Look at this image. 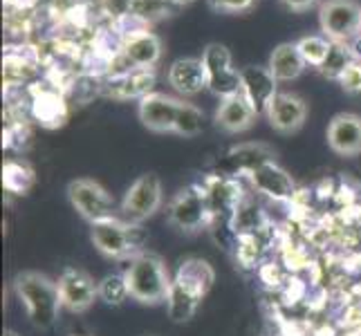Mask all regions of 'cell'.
<instances>
[{"label": "cell", "mask_w": 361, "mask_h": 336, "mask_svg": "<svg viewBox=\"0 0 361 336\" xmlns=\"http://www.w3.org/2000/svg\"><path fill=\"white\" fill-rule=\"evenodd\" d=\"M216 280V273L207 260L189 258L180 265L176 278L171 280V292L166 298L169 316L173 323H186L200 309L204 296Z\"/></svg>", "instance_id": "6da1fadb"}, {"label": "cell", "mask_w": 361, "mask_h": 336, "mask_svg": "<svg viewBox=\"0 0 361 336\" xmlns=\"http://www.w3.org/2000/svg\"><path fill=\"white\" fill-rule=\"evenodd\" d=\"M20 303L27 309V316L34 328L49 330L59 318L61 296L59 285L41 271H23L14 280Z\"/></svg>", "instance_id": "7a4b0ae2"}, {"label": "cell", "mask_w": 361, "mask_h": 336, "mask_svg": "<svg viewBox=\"0 0 361 336\" xmlns=\"http://www.w3.org/2000/svg\"><path fill=\"white\" fill-rule=\"evenodd\" d=\"M126 280L130 296L144 305H157L169 298L171 278L166 265L151 251H142L133 258L130 267L126 269Z\"/></svg>", "instance_id": "3957f363"}, {"label": "cell", "mask_w": 361, "mask_h": 336, "mask_svg": "<svg viewBox=\"0 0 361 336\" xmlns=\"http://www.w3.org/2000/svg\"><path fill=\"white\" fill-rule=\"evenodd\" d=\"M321 30L332 43H350L361 32V5L355 0H328L319 9Z\"/></svg>", "instance_id": "277c9868"}, {"label": "cell", "mask_w": 361, "mask_h": 336, "mask_svg": "<svg viewBox=\"0 0 361 336\" xmlns=\"http://www.w3.org/2000/svg\"><path fill=\"white\" fill-rule=\"evenodd\" d=\"M68 197L74 211L90 224L115 218V200L94 180H72L68 184Z\"/></svg>", "instance_id": "5b68a950"}, {"label": "cell", "mask_w": 361, "mask_h": 336, "mask_svg": "<svg viewBox=\"0 0 361 336\" xmlns=\"http://www.w3.org/2000/svg\"><path fill=\"white\" fill-rule=\"evenodd\" d=\"M202 63L207 70L209 90L220 99H227L243 92L240 70H233L231 52L220 43H211L202 52Z\"/></svg>", "instance_id": "8992f818"}, {"label": "cell", "mask_w": 361, "mask_h": 336, "mask_svg": "<svg viewBox=\"0 0 361 336\" xmlns=\"http://www.w3.org/2000/svg\"><path fill=\"white\" fill-rule=\"evenodd\" d=\"M161 206V182L155 173L137 178L121 200V213L128 222H142L155 216Z\"/></svg>", "instance_id": "52a82bcc"}, {"label": "cell", "mask_w": 361, "mask_h": 336, "mask_svg": "<svg viewBox=\"0 0 361 336\" xmlns=\"http://www.w3.org/2000/svg\"><path fill=\"white\" fill-rule=\"evenodd\" d=\"M137 227H133V222H119L117 218L110 220H102L90 224V238L97 247L99 254H104L106 258H123L133 254L137 240L133 238V231Z\"/></svg>", "instance_id": "ba28073f"}, {"label": "cell", "mask_w": 361, "mask_h": 336, "mask_svg": "<svg viewBox=\"0 0 361 336\" xmlns=\"http://www.w3.org/2000/svg\"><path fill=\"white\" fill-rule=\"evenodd\" d=\"M61 305L70 309L72 314H83L92 307L99 296V282L92 280L90 273L83 269H66L56 280Z\"/></svg>", "instance_id": "9c48e42d"}, {"label": "cell", "mask_w": 361, "mask_h": 336, "mask_svg": "<svg viewBox=\"0 0 361 336\" xmlns=\"http://www.w3.org/2000/svg\"><path fill=\"white\" fill-rule=\"evenodd\" d=\"M207 213H209L207 195L200 189H195V186H189V189L180 191L169 209L171 222L176 224L180 231H186V233L202 229Z\"/></svg>", "instance_id": "30bf717a"}, {"label": "cell", "mask_w": 361, "mask_h": 336, "mask_svg": "<svg viewBox=\"0 0 361 336\" xmlns=\"http://www.w3.org/2000/svg\"><path fill=\"white\" fill-rule=\"evenodd\" d=\"M180 99L161 94V92H151L144 99H140V121L148 130L153 132H173L176 130V119L180 110Z\"/></svg>", "instance_id": "8fae6325"}, {"label": "cell", "mask_w": 361, "mask_h": 336, "mask_svg": "<svg viewBox=\"0 0 361 336\" xmlns=\"http://www.w3.org/2000/svg\"><path fill=\"white\" fill-rule=\"evenodd\" d=\"M243 81V94L249 104H252L256 115H265L271 99L279 94L276 90V77L265 66H247L240 70Z\"/></svg>", "instance_id": "7c38bea8"}, {"label": "cell", "mask_w": 361, "mask_h": 336, "mask_svg": "<svg viewBox=\"0 0 361 336\" xmlns=\"http://www.w3.org/2000/svg\"><path fill=\"white\" fill-rule=\"evenodd\" d=\"M269 126L283 135H292L305 123L307 117V104L298 94L292 92H279L271 99V104L265 112Z\"/></svg>", "instance_id": "4fadbf2b"}, {"label": "cell", "mask_w": 361, "mask_h": 336, "mask_svg": "<svg viewBox=\"0 0 361 336\" xmlns=\"http://www.w3.org/2000/svg\"><path fill=\"white\" fill-rule=\"evenodd\" d=\"M328 144L341 157H355L361 153V117L355 112H341L332 117L328 126Z\"/></svg>", "instance_id": "5bb4252c"}, {"label": "cell", "mask_w": 361, "mask_h": 336, "mask_svg": "<svg viewBox=\"0 0 361 336\" xmlns=\"http://www.w3.org/2000/svg\"><path fill=\"white\" fill-rule=\"evenodd\" d=\"M169 83L173 85V90L184 94V97L200 94L204 88H209L207 70H204L202 58H180V61H176L169 70Z\"/></svg>", "instance_id": "9a60e30c"}, {"label": "cell", "mask_w": 361, "mask_h": 336, "mask_svg": "<svg viewBox=\"0 0 361 336\" xmlns=\"http://www.w3.org/2000/svg\"><path fill=\"white\" fill-rule=\"evenodd\" d=\"M121 56L126 58V63L130 68L153 70L157 66V61L161 58V41L157 39V34L144 30L126 39Z\"/></svg>", "instance_id": "2e32d148"}, {"label": "cell", "mask_w": 361, "mask_h": 336, "mask_svg": "<svg viewBox=\"0 0 361 336\" xmlns=\"http://www.w3.org/2000/svg\"><path fill=\"white\" fill-rule=\"evenodd\" d=\"M256 112L252 104L247 101L245 94H233L220 101V108L216 112V123L225 132H245L247 128L254 126Z\"/></svg>", "instance_id": "e0dca14e"}, {"label": "cell", "mask_w": 361, "mask_h": 336, "mask_svg": "<svg viewBox=\"0 0 361 336\" xmlns=\"http://www.w3.org/2000/svg\"><path fill=\"white\" fill-rule=\"evenodd\" d=\"M249 180H252V184L260 193H265L271 200H290L294 193V180L276 161H267V164L256 168L249 175Z\"/></svg>", "instance_id": "ac0fdd59"}, {"label": "cell", "mask_w": 361, "mask_h": 336, "mask_svg": "<svg viewBox=\"0 0 361 336\" xmlns=\"http://www.w3.org/2000/svg\"><path fill=\"white\" fill-rule=\"evenodd\" d=\"M267 161H274V153L265 144H240V146L231 148V151L225 155L222 168L231 173V175H235V173H247V175H252L256 168L267 164Z\"/></svg>", "instance_id": "d6986e66"}, {"label": "cell", "mask_w": 361, "mask_h": 336, "mask_svg": "<svg viewBox=\"0 0 361 336\" xmlns=\"http://www.w3.org/2000/svg\"><path fill=\"white\" fill-rule=\"evenodd\" d=\"M155 85V72L153 70H140L130 68L121 72L119 77H113L108 83V92L117 99H144L153 92Z\"/></svg>", "instance_id": "ffe728a7"}, {"label": "cell", "mask_w": 361, "mask_h": 336, "mask_svg": "<svg viewBox=\"0 0 361 336\" xmlns=\"http://www.w3.org/2000/svg\"><path fill=\"white\" fill-rule=\"evenodd\" d=\"M305 61L298 52L296 43H281L269 56V70L276 77V81H292L296 77H301V72L305 70Z\"/></svg>", "instance_id": "44dd1931"}, {"label": "cell", "mask_w": 361, "mask_h": 336, "mask_svg": "<svg viewBox=\"0 0 361 336\" xmlns=\"http://www.w3.org/2000/svg\"><path fill=\"white\" fill-rule=\"evenodd\" d=\"M180 9L173 0H128V14L140 18L142 23L151 25L161 18L173 16Z\"/></svg>", "instance_id": "7402d4cb"}, {"label": "cell", "mask_w": 361, "mask_h": 336, "mask_svg": "<svg viewBox=\"0 0 361 336\" xmlns=\"http://www.w3.org/2000/svg\"><path fill=\"white\" fill-rule=\"evenodd\" d=\"M355 54H353V49L348 43H332L330 45V52L326 56V61H323V66L319 68V72L323 74V77H328V79H334V81H339L341 74L350 68L355 63Z\"/></svg>", "instance_id": "603a6c76"}, {"label": "cell", "mask_w": 361, "mask_h": 336, "mask_svg": "<svg viewBox=\"0 0 361 336\" xmlns=\"http://www.w3.org/2000/svg\"><path fill=\"white\" fill-rule=\"evenodd\" d=\"M130 296L126 273H108L106 278L99 280V298L106 305H121Z\"/></svg>", "instance_id": "cb8c5ba5"}, {"label": "cell", "mask_w": 361, "mask_h": 336, "mask_svg": "<svg viewBox=\"0 0 361 336\" xmlns=\"http://www.w3.org/2000/svg\"><path fill=\"white\" fill-rule=\"evenodd\" d=\"M332 41H328L326 36H303L301 41H296L298 52H301L303 61L307 66L321 68L323 61H326L328 52H330Z\"/></svg>", "instance_id": "d4e9b609"}, {"label": "cell", "mask_w": 361, "mask_h": 336, "mask_svg": "<svg viewBox=\"0 0 361 336\" xmlns=\"http://www.w3.org/2000/svg\"><path fill=\"white\" fill-rule=\"evenodd\" d=\"M3 182L5 189H9L11 193H23L34 182V173L30 166L20 164V161H7L3 168Z\"/></svg>", "instance_id": "484cf974"}, {"label": "cell", "mask_w": 361, "mask_h": 336, "mask_svg": "<svg viewBox=\"0 0 361 336\" xmlns=\"http://www.w3.org/2000/svg\"><path fill=\"white\" fill-rule=\"evenodd\" d=\"M200 130H202V110L195 108L193 104L182 101L176 119V130L173 132H178L182 137H195Z\"/></svg>", "instance_id": "4316f807"}, {"label": "cell", "mask_w": 361, "mask_h": 336, "mask_svg": "<svg viewBox=\"0 0 361 336\" xmlns=\"http://www.w3.org/2000/svg\"><path fill=\"white\" fill-rule=\"evenodd\" d=\"M256 5V0H209V7L220 14H240Z\"/></svg>", "instance_id": "83f0119b"}, {"label": "cell", "mask_w": 361, "mask_h": 336, "mask_svg": "<svg viewBox=\"0 0 361 336\" xmlns=\"http://www.w3.org/2000/svg\"><path fill=\"white\" fill-rule=\"evenodd\" d=\"M339 85L345 92H350V94L361 92V61H355V63L341 74Z\"/></svg>", "instance_id": "f1b7e54d"}, {"label": "cell", "mask_w": 361, "mask_h": 336, "mask_svg": "<svg viewBox=\"0 0 361 336\" xmlns=\"http://www.w3.org/2000/svg\"><path fill=\"white\" fill-rule=\"evenodd\" d=\"M281 3L292 11H305L310 7H314L317 0H281Z\"/></svg>", "instance_id": "f546056e"}, {"label": "cell", "mask_w": 361, "mask_h": 336, "mask_svg": "<svg viewBox=\"0 0 361 336\" xmlns=\"http://www.w3.org/2000/svg\"><path fill=\"white\" fill-rule=\"evenodd\" d=\"M173 3H176V5H180V7H184V5H191L193 0H173Z\"/></svg>", "instance_id": "4dcf8cb0"}, {"label": "cell", "mask_w": 361, "mask_h": 336, "mask_svg": "<svg viewBox=\"0 0 361 336\" xmlns=\"http://www.w3.org/2000/svg\"><path fill=\"white\" fill-rule=\"evenodd\" d=\"M5 336H18V334H14V332H5Z\"/></svg>", "instance_id": "1f68e13d"}, {"label": "cell", "mask_w": 361, "mask_h": 336, "mask_svg": "<svg viewBox=\"0 0 361 336\" xmlns=\"http://www.w3.org/2000/svg\"><path fill=\"white\" fill-rule=\"evenodd\" d=\"M72 336H88V334H72Z\"/></svg>", "instance_id": "d6a6232c"}]
</instances>
